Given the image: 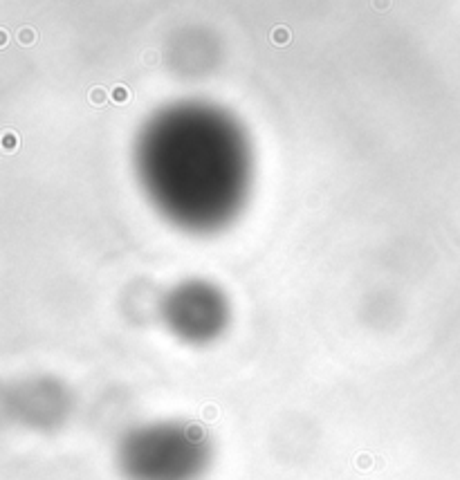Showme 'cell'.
I'll list each match as a JSON object with an SVG mask.
<instances>
[{
	"instance_id": "obj_1",
	"label": "cell",
	"mask_w": 460,
	"mask_h": 480,
	"mask_svg": "<svg viewBox=\"0 0 460 480\" xmlns=\"http://www.w3.org/2000/svg\"><path fill=\"white\" fill-rule=\"evenodd\" d=\"M216 462V442L193 420L166 417L126 429L115 444L122 480H204Z\"/></svg>"
},
{
	"instance_id": "obj_2",
	"label": "cell",
	"mask_w": 460,
	"mask_h": 480,
	"mask_svg": "<svg viewBox=\"0 0 460 480\" xmlns=\"http://www.w3.org/2000/svg\"><path fill=\"white\" fill-rule=\"evenodd\" d=\"M14 413V422L25 427L27 431H36V433H52L63 429L70 422V402L63 395H50L45 397L41 391L36 393V397H18L16 404L11 406Z\"/></svg>"
},
{
	"instance_id": "obj_3",
	"label": "cell",
	"mask_w": 460,
	"mask_h": 480,
	"mask_svg": "<svg viewBox=\"0 0 460 480\" xmlns=\"http://www.w3.org/2000/svg\"><path fill=\"white\" fill-rule=\"evenodd\" d=\"M270 41L274 43L276 48H285L287 43L292 41V32L287 29V27H283V25H276L274 29L270 32Z\"/></svg>"
},
{
	"instance_id": "obj_4",
	"label": "cell",
	"mask_w": 460,
	"mask_h": 480,
	"mask_svg": "<svg viewBox=\"0 0 460 480\" xmlns=\"http://www.w3.org/2000/svg\"><path fill=\"white\" fill-rule=\"evenodd\" d=\"M16 38H18V43H21V45L29 48V45H34V43L38 41V34H36V29H32V27H21V29H18V34H16Z\"/></svg>"
},
{
	"instance_id": "obj_5",
	"label": "cell",
	"mask_w": 460,
	"mask_h": 480,
	"mask_svg": "<svg viewBox=\"0 0 460 480\" xmlns=\"http://www.w3.org/2000/svg\"><path fill=\"white\" fill-rule=\"evenodd\" d=\"M18 146H21V139H18L16 132L5 130V135H2V151L5 153H14V151H18Z\"/></svg>"
},
{
	"instance_id": "obj_6",
	"label": "cell",
	"mask_w": 460,
	"mask_h": 480,
	"mask_svg": "<svg viewBox=\"0 0 460 480\" xmlns=\"http://www.w3.org/2000/svg\"><path fill=\"white\" fill-rule=\"evenodd\" d=\"M110 99L115 101V103H119V106H124V103L130 101V90H128L126 85H115V88L110 90Z\"/></svg>"
},
{
	"instance_id": "obj_7",
	"label": "cell",
	"mask_w": 460,
	"mask_h": 480,
	"mask_svg": "<svg viewBox=\"0 0 460 480\" xmlns=\"http://www.w3.org/2000/svg\"><path fill=\"white\" fill-rule=\"evenodd\" d=\"M88 99H90V103L92 106H103L108 101V92L101 85H95V88L90 90V95H88Z\"/></svg>"
},
{
	"instance_id": "obj_8",
	"label": "cell",
	"mask_w": 460,
	"mask_h": 480,
	"mask_svg": "<svg viewBox=\"0 0 460 480\" xmlns=\"http://www.w3.org/2000/svg\"><path fill=\"white\" fill-rule=\"evenodd\" d=\"M373 7H375L377 11H386L388 7H391V0H373Z\"/></svg>"
},
{
	"instance_id": "obj_9",
	"label": "cell",
	"mask_w": 460,
	"mask_h": 480,
	"mask_svg": "<svg viewBox=\"0 0 460 480\" xmlns=\"http://www.w3.org/2000/svg\"><path fill=\"white\" fill-rule=\"evenodd\" d=\"M7 41H9V32L2 27V29H0V48H7Z\"/></svg>"
},
{
	"instance_id": "obj_10",
	"label": "cell",
	"mask_w": 460,
	"mask_h": 480,
	"mask_svg": "<svg viewBox=\"0 0 460 480\" xmlns=\"http://www.w3.org/2000/svg\"><path fill=\"white\" fill-rule=\"evenodd\" d=\"M146 63L155 65V52H153V50H148V52H146Z\"/></svg>"
}]
</instances>
